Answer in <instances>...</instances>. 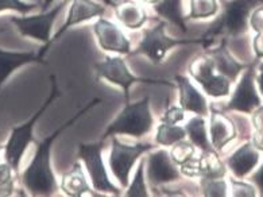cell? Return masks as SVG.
<instances>
[{
    "label": "cell",
    "mask_w": 263,
    "mask_h": 197,
    "mask_svg": "<svg viewBox=\"0 0 263 197\" xmlns=\"http://www.w3.org/2000/svg\"><path fill=\"white\" fill-rule=\"evenodd\" d=\"M34 3H36V4H40V7H41V3H42V0H33Z\"/></svg>",
    "instance_id": "ab89813d"
},
{
    "label": "cell",
    "mask_w": 263,
    "mask_h": 197,
    "mask_svg": "<svg viewBox=\"0 0 263 197\" xmlns=\"http://www.w3.org/2000/svg\"><path fill=\"white\" fill-rule=\"evenodd\" d=\"M146 180H147L148 188L153 190L159 188L172 185L184 180L181 174L180 168L174 164L169 154V150L166 147L153 149L147 153L146 157Z\"/></svg>",
    "instance_id": "8fae6325"
},
{
    "label": "cell",
    "mask_w": 263,
    "mask_h": 197,
    "mask_svg": "<svg viewBox=\"0 0 263 197\" xmlns=\"http://www.w3.org/2000/svg\"><path fill=\"white\" fill-rule=\"evenodd\" d=\"M252 124L255 129V134L252 138V144L259 151H263V107H258L252 112Z\"/></svg>",
    "instance_id": "4dcf8cb0"
},
{
    "label": "cell",
    "mask_w": 263,
    "mask_h": 197,
    "mask_svg": "<svg viewBox=\"0 0 263 197\" xmlns=\"http://www.w3.org/2000/svg\"><path fill=\"white\" fill-rule=\"evenodd\" d=\"M104 4L95 2V0H70L69 3V11L66 15L65 22L57 30L54 35L51 37L50 46L54 42H57L68 30H70L74 26L83 25L85 22H90L93 19H98L105 15Z\"/></svg>",
    "instance_id": "5bb4252c"
},
{
    "label": "cell",
    "mask_w": 263,
    "mask_h": 197,
    "mask_svg": "<svg viewBox=\"0 0 263 197\" xmlns=\"http://www.w3.org/2000/svg\"><path fill=\"white\" fill-rule=\"evenodd\" d=\"M173 81L176 89L178 91V105L187 114L208 116L209 103L206 95L198 89L191 77L177 75L174 76Z\"/></svg>",
    "instance_id": "9a60e30c"
},
{
    "label": "cell",
    "mask_w": 263,
    "mask_h": 197,
    "mask_svg": "<svg viewBox=\"0 0 263 197\" xmlns=\"http://www.w3.org/2000/svg\"><path fill=\"white\" fill-rule=\"evenodd\" d=\"M104 2L112 8L115 18L124 29L135 31L142 29L147 23L148 14L141 0H119V2L104 0Z\"/></svg>",
    "instance_id": "e0dca14e"
},
{
    "label": "cell",
    "mask_w": 263,
    "mask_h": 197,
    "mask_svg": "<svg viewBox=\"0 0 263 197\" xmlns=\"http://www.w3.org/2000/svg\"><path fill=\"white\" fill-rule=\"evenodd\" d=\"M143 4H147V6H154L155 3H158L159 0H141Z\"/></svg>",
    "instance_id": "f35d334b"
},
{
    "label": "cell",
    "mask_w": 263,
    "mask_h": 197,
    "mask_svg": "<svg viewBox=\"0 0 263 197\" xmlns=\"http://www.w3.org/2000/svg\"><path fill=\"white\" fill-rule=\"evenodd\" d=\"M186 114L180 105H169L161 116V122L172 123V124H184L186 120Z\"/></svg>",
    "instance_id": "d6a6232c"
},
{
    "label": "cell",
    "mask_w": 263,
    "mask_h": 197,
    "mask_svg": "<svg viewBox=\"0 0 263 197\" xmlns=\"http://www.w3.org/2000/svg\"><path fill=\"white\" fill-rule=\"evenodd\" d=\"M69 3H70V0H62L61 3H58L55 7L49 8L46 11H41L40 14L30 15V16H27V14H26L22 16H7V18L16 27L21 35L29 37V38H33V40L44 43V46L41 47L40 51H38L41 57L44 58L45 54L49 50V47H50V41L51 37H53L51 32H53L55 21Z\"/></svg>",
    "instance_id": "52a82bcc"
},
{
    "label": "cell",
    "mask_w": 263,
    "mask_h": 197,
    "mask_svg": "<svg viewBox=\"0 0 263 197\" xmlns=\"http://www.w3.org/2000/svg\"><path fill=\"white\" fill-rule=\"evenodd\" d=\"M152 8L159 18L177 26L182 32L187 31L186 15L184 14L182 0H159L158 3L152 6Z\"/></svg>",
    "instance_id": "603a6c76"
},
{
    "label": "cell",
    "mask_w": 263,
    "mask_h": 197,
    "mask_svg": "<svg viewBox=\"0 0 263 197\" xmlns=\"http://www.w3.org/2000/svg\"><path fill=\"white\" fill-rule=\"evenodd\" d=\"M50 83H51V91L50 95L47 97L45 103L41 105V108L35 114L31 116V118L27 120L26 123L21 126H16L11 130L10 136H8V140L6 146H4V158L6 161L10 164V165L14 168V170L16 173L19 172V166H21V161H22L23 155H25L27 147L30 144L34 142V127H35L36 122L40 120V118L46 112V110L50 107V104H53V101L55 99L61 96V91L58 88L57 79L55 76H50Z\"/></svg>",
    "instance_id": "5b68a950"
},
{
    "label": "cell",
    "mask_w": 263,
    "mask_h": 197,
    "mask_svg": "<svg viewBox=\"0 0 263 197\" xmlns=\"http://www.w3.org/2000/svg\"><path fill=\"white\" fill-rule=\"evenodd\" d=\"M58 187L62 193L68 197L100 196L88 183L87 172L79 159L73 164V166L68 172L62 174Z\"/></svg>",
    "instance_id": "ac0fdd59"
},
{
    "label": "cell",
    "mask_w": 263,
    "mask_h": 197,
    "mask_svg": "<svg viewBox=\"0 0 263 197\" xmlns=\"http://www.w3.org/2000/svg\"><path fill=\"white\" fill-rule=\"evenodd\" d=\"M186 138L192 144L197 147L202 153H213L215 149L211 145L208 135V124H206V116L201 115H193L184 122ZM217 153V151H216Z\"/></svg>",
    "instance_id": "7402d4cb"
},
{
    "label": "cell",
    "mask_w": 263,
    "mask_h": 197,
    "mask_svg": "<svg viewBox=\"0 0 263 197\" xmlns=\"http://www.w3.org/2000/svg\"><path fill=\"white\" fill-rule=\"evenodd\" d=\"M198 189L202 196L224 197L230 194V187L226 177H200Z\"/></svg>",
    "instance_id": "4316f807"
},
{
    "label": "cell",
    "mask_w": 263,
    "mask_h": 197,
    "mask_svg": "<svg viewBox=\"0 0 263 197\" xmlns=\"http://www.w3.org/2000/svg\"><path fill=\"white\" fill-rule=\"evenodd\" d=\"M40 4L27 3L25 0H0V12L3 11H15L18 14L26 15L35 10Z\"/></svg>",
    "instance_id": "f546056e"
},
{
    "label": "cell",
    "mask_w": 263,
    "mask_h": 197,
    "mask_svg": "<svg viewBox=\"0 0 263 197\" xmlns=\"http://www.w3.org/2000/svg\"><path fill=\"white\" fill-rule=\"evenodd\" d=\"M154 115L150 97L144 96L138 101H127L122 111L107 126L101 139L104 142L111 136L127 135L135 139L143 138L154 129Z\"/></svg>",
    "instance_id": "7a4b0ae2"
},
{
    "label": "cell",
    "mask_w": 263,
    "mask_h": 197,
    "mask_svg": "<svg viewBox=\"0 0 263 197\" xmlns=\"http://www.w3.org/2000/svg\"><path fill=\"white\" fill-rule=\"evenodd\" d=\"M251 181L254 183V185L258 188L260 196H263V162H262V165L258 168V170L252 174Z\"/></svg>",
    "instance_id": "d590c367"
},
{
    "label": "cell",
    "mask_w": 263,
    "mask_h": 197,
    "mask_svg": "<svg viewBox=\"0 0 263 197\" xmlns=\"http://www.w3.org/2000/svg\"><path fill=\"white\" fill-rule=\"evenodd\" d=\"M99 104H101V99L96 97L93 100H90L85 107L81 108L79 112L73 115L72 118L68 119L65 123H62L60 127H57V130H54L50 135L46 136L42 142L38 144L33 159L29 166L25 169V172L21 174L22 185L29 192L30 196H53L60 190L57 177H55L53 166H51L53 145L65 130L72 127L77 120H80L90 110L98 107Z\"/></svg>",
    "instance_id": "6da1fadb"
},
{
    "label": "cell",
    "mask_w": 263,
    "mask_h": 197,
    "mask_svg": "<svg viewBox=\"0 0 263 197\" xmlns=\"http://www.w3.org/2000/svg\"><path fill=\"white\" fill-rule=\"evenodd\" d=\"M260 105H262V99L256 91L255 70H254V65H251L240 76L234 92L231 95V99L224 105V110L252 114Z\"/></svg>",
    "instance_id": "4fadbf2b"
},
{
    "label": "cell",
    "mask_w": 263,
    "mask_h": 197,
    "mask_svg": "<svg viewBox=\"0 0 263 197\" xmlns=\"http://www.w3.org/2000/svg\"><path fill=\"white\" fill-rule=\"evenodd\" d=\"M30 64H46L35 51H8L0 49V89L16 69Z\"/></svg>",
    "instance_id": "ffe728a7"
},
{
    "label": "cell",
    "mask_w": 263,
    "mask_h": 197,
    "mask_svg": "<svg viewBox=\"0 0 263 197\" xmlns=\"http://www.w3.org/2000/svg\"><path fill=\"white\" fill-rule=\"evenodd\" d=\"M95 73L96 79L107 81L108 84L118 86L123 92L124 101H130V89L135 84H144V85H159L176 88V84L170 83L167 80L150 79V77H139L134 75L128 68L126 60L119 54H108L104 60L95 64Z\"/></svg>",
    "instance_id": "3957f363"
},
{
    "label": "cell",
    "mask_w": 263,
    "mask_h": 197,
    "mask_svg": "<svg viewBox=\"0 0 263 197\" xmlns=\"http://www.w3.org/2000/svg\"><path fill=\"white\" fill-rule=\"evenodd\" d=\"M127 197H147L150 196L148 192L147 180H146V158H141L138 164L137 172L134 174L133 181H130L128 187L126 188Z\"/></svg>",
    "instance_id": "484cf974"
},
{
    "label": "cell",
    "mask_w": 263,
    "mask_h": 197,
    "mask_svg": "<svg viewBox=\"0 0 263 197\" xmlns=\"http://www.w3.org/2000/svg\"><path fill=\"white\" fill-rule=\"evenodd\" d=\"M260 151L252 142H246L226 159V165L236 178H245L259 164Z\"/></svg>",
    "instance_id": "d6986e66"
},
{
    "label": "cell",
    "mask_w": 263,
    "mask_h": 197,
    "mask_svg": "<svg viewBox=\"0 0 263 197\" xmlns=\"http://www.w3.org/2000/svg\"><path fill=\"white\" fill-rule=\"evenodd\" d=\"M206 53L212 57L217 72L228 77L231 81H235L238 79L241 70L246 68L245 65L235 60L234 56L230 53V50L226 46L224 41L220 45H217V47H215V49H208Z\"/></svg>",
    "instance_id": "44dd1931"
},
{
    "label": "cell",
    "mask_w": 263,
    "mask_h": 197,
    "mask_svg": "<svg viewBox=\"0 0 263 197\" xmlns=\"http://www.w3.org/2000/svg\"><path fill=\"white\" fill-rule=\"evenodd\" d=\"M252 50L255 53L258 60L263 58V32H256V35L252 40Z\"/></svg>",
    "instance_id": "e575fe53"
},
{
    "label": "cell",
    "mask_w": 263,
    "mask_h": 197,
    "mask_svg": "<svg viewBox=\"0 0 263 197\" xmlns=\"http://www.w3.org/2000/svg\"><path fill=\"white\" fill-rule=\"evenodd\" d=\"M54 2L55 0H42V3H41V11L49 10V7H50Z\"/></svg>",
    "instance_id": "74e56055"
},
{
    "label": "cell",
    "mask_w": 263,
    "mask_h": 197,
    "mask_svg": "<svg viewBox=\"0 0 263 197\" xmlns=\"http://www.w3.org/2000/svg\"><path fill=\"white\" fill-rule=\"evenodd\" d=\"M15 174L16 172L7 161L0 164V197L12 196L15 193Z\"/></svg>",
    "instance_id": "f1b7e54d"
},
{
    "label": "cell",
    "mask_w": 263,
    "mask_h": 197,
    "mask_svg": "<svg viewBox=\"0 0 263 197\" xmlns=\"http://www.w3.org/2000/svg\"><path fill=\"white\" fill-rule=\"evenodd\" d=\"M166 21H158V23L152 27L143 30L141 41L138 42L137 47L133 49L130 56H143L152 62L153 65H161L167 57L170 51L178 46H186V45H204V38H192V40H178L172 38L166 32Z\"/></svg>",
    "instance_id": "277c9868"
},
{
    "label": "cell",
    "mask_w": 263,
    "mask_h": 197,
    "mask_svg": "<svg viewBox=\"0 0 263 197\" xmlns=\"http://www.w3.org/2000/svg\"><path fill=\"white\" fill-rule=\"evenodd\" d=\"M208 135L215 151H221L238 135V130L234 120L217 110L215 105H209Z\"/></svg>",
    "instance_id": "2e32d148"
},
{
    "label": "cell",
    "mask_w": 263,
    "mask_h": 197,
    "mask_svg": "<svg viewBox=\"0 0 263 197\" xmlns=\"http://www.w3.org/2000/svg\"><path fill=\"white\" fill-rule=\"evenodd\" d=\"M2 150H3V146H0V154H2Z\"/></svg>",
    "instance_id": "b9f144b4"
},
{
    "label": "cell",
    "mask_w": 263,
    "mask_h": 197,
    "mask_svg": "<svg viewBox=\"0 0 263 197\" xmlns=\"http://www.w3.org/2000/svg\"><path fill=\"white\" fill-rule=\"evenodd\" d=\"M219 12L217 0H189V11L186 19L192 21H204L216 16Z\"/></svg>",
    "instance_id": "d4e9b609"
},
{
    "label": "cell",
    "mask_w": 263,
    "mask_h": 197,
    "mask_svg": "<svg viewBox=\"0 0 263 197\" xmlns=\"http://www.w3.org/2000/svg\"><path fill=\"white\" fill-rule=\"evenodd\" d=\"M95 40L98 46L104 53L119 54V56H130L133 51L130 38L126 35L118 23L114 21L100 16L95 21L93 26Z\"/></svg>",
    "instance_id": "7c38bea8"
},
{
    "label": "cell",
    "mask_w": 263,
    "mask_h": 197,
    "mask_svg": "<svg viewBox=\"0 0 263 197\" xmlns=\"http://www.w3.org/2000/svg\"><path fill=\"white\" fill-rule=\"evenodd\" d=\"M157 145L147 142H137L134 145L124 144L118 136H111V151L108 155V168L114 178L118 181L122 189H126L130 184V176L137 162L155 149Z\"/></svg>",
    "instance_id": "9c48e42d"
},
{
    "label": "cell",
    "mask_w": 263,
    "mask_h": 197,
    "mask_svg": "<svg viewBox=\"0 0 263 197\" xmlns=\"http://www.w3.org/2000/svg\"><path fill=\"white\" fill-rule=\"evenodd\" d=\"M230 190L232 196L236 197H250V196H255V188L252 187L250 183H245L241 181V178H236V177H231L230 178Z\"/></svg>",
    "instance_id": "1f68e13d"
},
{
    "label": "cell",
    "mask_w": 263,
    "mask_h": 197,
    "mask_svg": "<svg viewBox=\"0 0 263 197\" xmlns=\"http://www.w3.org/2000/svg\"><path fill=\"white\" fill-rule=\"evenodd\" d=\"M249 27L255 32H263V7L258 6L250 15Z\"/></svg>",
    "instance_id": "836d02e7"
},
{
    "label": "cell",
    "mask_w": 263,
    "mask_h": 197,
    "mask_svg": "<svg viewBox=\"0 0 263 197\" xmlns=\"http://www.w3.org/2000/svg\"><path fill=\"white\" fill-rule=\"evenodd\" d=\"M263 0H230L224 6V11L219 21L202 35L205 47L209 46L217 37H238L249 29V19L252 10L262 6Z\"/></svg>",
    "instance_id": "8992f818"
},
{
    "label": "cell",
    "mask_w": 263,
    "mask_h": 197,
    "mask_svg": "<svg viewBox=\"0 0 263 197\" xmlns=\"http://www.w3.org/2000/svg\"><path fill=\"white\" fill-rule=\"evenodd\" d=\"M187 72L191 79L208 97L221 99L230 95L232 81L217 72L212 57L208 53L193 58L187 66Z\"/></svg>",
    "instance_id": "30bf717a"
},
{
    "label": "cell",
    "mask_w": 263,
    "mask_h": 197,
    "mask_svg": "<svg viewBox=\"0 0 263 197\" xmlns=\"http://www.w3.org/2000/svg\"><path fill=\"white\" fill-rule=\"evenodd\" d=\"M186 138L184 124H172L161 122L155 129V145L162 147H170L172 145Z\"/></svg>",
    "instance_id": "cb8c5ba5"
},
{
    "label": "cell",
    "mask_w": 263,
    "mask_h": 197,
    "mask_svg": "<svg viewBox=\"0 0 263 197\" xmlns=\"http://www.w3.org/2000/svg\"><path fill=\"white\" fill-rule=\"evenodd\" d=\"M103 140L95 144H80L77 147V159L81 161L90 180V185L100 196H120L122 188L112 183L103 159Z\"/></svg>",
    "instance_id": "ba28073f"
},
{
    "label": "cell",
    "mask_w": 263,
    "mask_h": 197,
    "mask_svg": "<svg viewBox=\"0 0 263 197\" xmlns=\"http://www.w3.org/2000/svg\"><path fill=\"white\" fill-rule=\"evenodd\" d=\"M2 32H7V29H0V34H2Z\"/></svg>",
    "instance_id": "60d3db41"
},
{
    "label": "cell",
    "mask_w": 263,
    "mask_h": 197,
    "mask_svg": "<svg viewBox=\"0 0 263 197\" xmlns=\"http://www.w3.org/2000/svg\"><path fill=\"white\" fill-rule=\"evenodd\" d=\"M255 81L258 86H259L260 94L263 96V62L258 66V75H255Z\"/></svg>",
    "instance_id": "8d00e7d4"
},
{
    "label": "cell",
    "mask_w": 263,
    "mask_h": 197,
    "mask_svg": "<svg viewBox=\"0 0 263 197\" xmlns=\"http://www.w3.org/2000/svg\"><path fill=\"white\" fill-rule=\"evenodd\" d=\"M197 147L192 144L187 138H185V139L180 140V142H177V144L170 146L169 154L174 161V164L180 168L181 165H184L187 161H191L192 158H195L197 155Z\"/></svg>",
    "instance_id": "83f0119b"
}]
</instances>
